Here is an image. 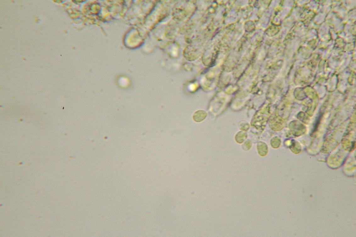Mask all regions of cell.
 I'll return each mask as SVG.
<instances>
[{
  "label": "cell",
  "instance_id": "cell-1",
  "mask_svg": "<svg viewBox=\"0 0 356 237\" xmlns=\"http://www.w3.org/2000/svg\"><path fill=\"white\" fill-rule=\"evenodd\" d=\"M207 114L205 111L203 110L197 111L194 113L193 118V120L197 122H200L203 121L206 116Z\"/></svg>",
  "mask_w": 356,
  "mask_h": 237
}]
</instances>
